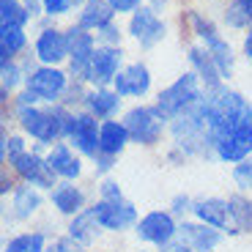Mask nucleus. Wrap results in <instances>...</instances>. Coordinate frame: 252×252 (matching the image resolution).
<instances>
[{"instance_id":"obj_1","label":"nucleus","mask_w":252,"mask_h":252,"mask_svg":"<svg viewBox=\"0 0 252 252\" xmlns=\"http://www.w3.org/2000/svg\"><path fill=\"white\" fill-rule=\"evenodd\" d=\"M203 118L208 124V132H211V143H220V137H225L230 129L252 121V101L244 94L233 91L230 85H220L214 91H206L203 99L197 101Z\"/></svg>"},{"instance_id":"obj_2","label":"nucleus","mask_w":252,"mask_h":252,"mask_svg":"<svg viewBox=\"0 0 252 252\" xmlns=\"http://www.w3.org/2000/svg\"><path fill=\"white\" fill-rule=\"evenodd\" d=\"M71 115H74V110H69L66 104H36V107L14 110V118L22 126V132L38 140L41 145H52L55 140L66 137Z\"/></svg>"},{"instance_id":"obj_3","label":"nucleus","mask_w":252,"mask_h":252,"mask_svg":"<svg viewBox=\"0 0 252 252\" xmlns=\"http://www.w3.org/2000/svg\"><path fill=\"white\" fill-rule=\"evenodd\" d=\"M187 25H189V31H192V36L197 38V44H203L208 52H211V58L217 61V66H220L222 77H225V82H227L230 77H233V71H236V50H233V44L222 36L220 25H217L214 19L208 17V14L197 11V8H189L187 11Z\"/></svg>"},{"instance_id":"obj_4","label":"nucleus","mask_w":252,"mask_h":252,"mask_svg":"<svg viewBox=\"0 0 252 252\" xmlns=\"http://www.w3.org/2000/svg\"><path fill=\"white\" fill-rule=\"evenodd\" d=\"M203 94H206V88H203V82L197 80L195 71H184L167 88L159 91L154 104H157V110L162 113L164 121H176L178 115L189 113V110L195 107L197 101L203 99Z\"/></svg>"},{"instance_id":"obj_5","label":"nucleus","mask_w":252,"mask_h":252,"mask_svg":"<svg viewBox=\"0 0 252 252\" xmlns=\"http://www.w3.org/2000/svg\"><path fill=\"white\" fill-rule=\"evenodd\" d=\"M69 85H71L69 69H63V66H41V63L28 71V80H25V88L41 104H61Z\"/></svg>"},{"instance_id":"obj_6","label":"nucleus","mask_w":252,"mask_h":252,"mask_svg":"<svg viewBox=\"0 0 252 252\" xmlns=\"http://www.w3.org/2000/svg\"><path fill=\"white\" fill-rule=\"evenodd\" d=\"M121 121L129 129L132 143H137V145H157L162 140L167 124H170V121L162 118L157 104H134V107L126 110Z\"/></svg>"},{"instance_id":"obj_7","label":"nucleus","mask_w":252,"mask_h":252,"mask_svg":"<svg viewBox=\"0 0 252 252\" xmlns=\"http://www.w3.org/2000/svg\"><path fill=\"white\" fill-rule=\"evenodd\" d=\"M33 61L41 66H66L69 63V38L66 28H58L52 19H41L33 38Z\"/></svg>"},{"instance_id":"obj_8","label":"nucleus","mask_w":252,"mask_h":252,"mask_svg":"<svg viewBox=\"0 0 252 252\" xmlns=\"http://www.w3.org/2000/svg\"><path fill=\"white\" fill-rule=\"evenodd\" d=\"M126 36L132 38L140 50H154L167 38V19L162 14H157L154 8L143 6L126 17Z\"/></svg>"},{"instance_id":"obj_9","label":"nucleus","mask_w":252,"mask_h":252,"mask_svg":"<svg viewBox=\"0 0 252 252\" xmlns=\"http://www.w3.org/2000/svg\"><path fill=\"white\" fill-rule=\"evenodd\" d=\"M66 38H69V63H66V69H69L71 80L85 82L91 58L99 50V38H96V33L80 28L77 22H71V25L66 28Z\"/></svg>"},{"instance_id":"obj_10","label":"nucleus","mask_w":252,"mask_h":252,"mask_svg":"<svg viewBox=\"0 0 252 252\" xmlns=\"http://www.w3.org/2000/svg\"><path fill=\"white\" fill-rule=\"evenodd\" d=\"M66 140L74 145L82 157L96 159L101 154V121L96 115H91L88 110H74Z\"/></svg>"},{"instance_id":"obj_11","label":"nucleus","mask_w":252,"mask_h":252,"mask_svg":"<svg viewBox=\"0 0 252 252\" xmlns=\"http://www.w3.org/2000/svg\"><path fill=\"white\" fill-rule=\"evenodd\" d=\"M124 66H126V61H124V50H121V47H101L99 44V50H96L94 58H91L85 85H91V88L113 85Z\"/></svg>"},{"instance_id":"obj_12","label":"nucleus","mask_w":252,"mask_h":252,"mask_svg":"<svg viewBox=\"0 0 252 252\" xmlns=\"http://www.w3.org/2000/svg\"><path fill=\"white\" fill-rule=\"evenodd\" d=\"M220 230L211 225H189V222H184L181 227H178L176 239L170 241V244L164 247V252H208L214 250L217 244H220Z\"/></svg>"},{"instance_id":"obj_13","label":"nucleus","mask_w":252,"mask_h":252,"mask_svg":"<svg viewBox=\"0 0 252 252\" xmlns=\"http://www.w3.org/2000/svg\"><path fill=\"white\" fill-rule=\"evenodd\" d=\"M151 85H154V74L148 69V63L143 61H129L113 82L115 94L121 99H143V96L151 94Z\"/></svg>"},{"instance_id":"obj_14","label":"nucleus","mask_w":252,"mask_h":252,"mask_svg":"<svg viewBox=\"0 0 252 252\" xmlns=\"http://www.w3.org/2000/svg\"><path fill=\"white\" fill-rule=\"evenodd\" d=\"M134 233H137L140 241H148V244H157V247H167L173 239H176L178 227L173 222V217L167 211H151L145 214L143 220L134 225Z\"/></svg>"},{"instance_id":"obj_15","label":"nucleus","mask_w":252,"mask_h":252,"mask_svg":"<svg viewBox=\"0 0 252 252\" xmlns=\"http://www.w3.org/2000/svg\"><path fill=\"white\" fill-rule=\"evenodd\" d=\"M214 154L222 162H236V164L252 157V121L236 126L225 137H220V143L214 145Z\"/></svg>"},{"instance_id":"obj_16","label":"nucleus","mask_w":252,"mask_h":252,"mask_svg":"<svg viewBox=\"0 0 252 252\" xmlns=\"http://www.w3.org/2000/svg\"><path fill=\"white\" fill-rule=\"evenodd\" d=\"M96 211V220L104 230H126L129 225H137V211L129 200L118 197V200H99L94 206Z\"/></svg>"},{"instance_id":"obj_17","label":"nucleus","mask_w":252,"mask_h":252,"mask_svg":"<svg viewBox=\"0 0 252 252\" xmlns=\"http://www.w3.org/2000/svg\"><path fill=\"white\" fill-rule=\"evenodd\" d=\"M187 63H189V71H195L206 91H214V88H220V85H225V77H222L220 66H217V61L211 58V52L203 44H189L187 47Z\"/></svg>"},{"instance_id":"obj_18","label":"nucleus","mask_w":252,"mask_h":252,"mask_svg":"<svg viewBox=\"0 0 252 252\" xmlns=\"http://www.w3.org/2000/svg\"><path fill=\"white\" fill-rule=\"evenodd\" d=\"M121 104H124V99L115 94L113 85H101V88H91L88 85L85 99H82V110H88V113L96 115L99 121L115 118V115L121 113Z\"/></svg>"},{"instance_id":"obj_19","label":"nucleus","mask_w":252,"mask_h":252,"mask_svg":"<svg viewBox=\"0 0 252 252\" xmlns=\"http://www.w3.org/2000/svg\"><path fill=\"white\" fill-rule=\"evenodd\" d=\"M11 164H14V170L25 178L28 184H36V187H44V189L58 187L55 184V170L50 167L47 157H38L36 151L22 154V157H19L17 162H11Z\"/></svg>"},{"instance_id":"obj_20","label":"nucleus","mask_w":252,"mask_h":252,"mask_svg":"<svg viewBox=\"0 0 252 252\" xmlns=\"http://www.w3.org/2000/svg\"><path fill=\"white\" fill-rule=\"evenodd\" d=\"M115 19H118V14L113 11V6H110L107 0H88V3L77 11L74 22L80 28H85V31H91V33H99L101 28L113 25Z\"/></svg>"},{"instance_id":"obj_21","label":"nucleus","mask_w":252,"mask_h":252,"mask_svg":"<svg viewBox=\"0 0 252 252\" xmlns=\"http://www.w3.org/2000/svg\"><path fill=\"white\" fill-rule=\"evenodd\" d=\"M31 50V36L28 28H3L0 25V63L19 61Z\"/></svg>"},{"instance_id":"obj_22","label":"nucleus","mask_w":252,"mask_h":252,"mask_svg":"<svg viewBox=\"0 0 252 252\" xmlns=\"http://www.w3.org/2000/svg\"><path fill=\"white\" fill-rule=\"evenodd\" d=\"M192 214L203 222V225H211L217 230H225L230 225V211H227V200L220 197H206V200L192 203Z\"/></svg>"},{"instance_id":"obj_23","label":"nucleus","mask_w":252,"mask_h":252,"mask_svg":"<svg viewBox=\"0 0 252 252\" xmlns=\"http://www.w3.org/2000/svg\"><path fill=\"white\" fill-rule=\"evenodd\" d=\"M25 80H28V69H25V63H22V58L19 61L0 63V96H3L0 101L6 104L8 99H14L19 91L25 88Z\"/></svg>"},{"instance_id":"obj_24","label":"nucleus","mask_w":252,"mask_h":252,"mask_svg":"<svg viewBox=\"0 0 252 252\" xmlns=\"http://www.w3.org/2000/svg\"><path fill=\"white\" fill-rule=\"evenodd\" d=\"M47 162H50V167L55 170V176H63V178H77L82 173V162L80 157H74V151H71L66 143H55L50 145V154H47Z\"/></svg>"},{"instance_id":"obj_25","label":"nucleus","mask_w":252,"mask_h":252,"mask_svg":"<svg viewBox=\"0 0 252 252\" xmlns=\"http://www.w3.org/2000/svg\"><path fill=\"white\" fill-rule=\"evenodd\" d=\"M126 143H132V137H129V129H126L124 121H101V154L118 157L126 148Z\"/></svg>"},{"instance_id":"obj_26","label":"nucleus","mask_w":252,"mask_h":252,"mask_svg":"<svg viewBox=\"0 0 252 252\" xmlns=\"http://www.w3.org/2000/svg\"><path fill=\"white\" fill-rule=\"evenodd\" d=\"M52 203L61 214H69V217H77L80 211H85V195H82L80 189L74 184H58L52 189Z\"/></svg>"},{"instance_id":"obj_27","label":"nucleus","mask_w":252,"mask_h":252,"mask_svg":"<svg viewBox=\"0 0 252 252\" xmlns=\"http://www.w3.org/2000/svg\"><path fill=\"white\" fill-rule=\"evenodd\" d=\"M99 220H96V211L94 208H85L71 220L69 225V239L77 241V244H91V241L99 236Z\"/></svg>"},{"instance_id":"obj_28","label":"nucleus","mask_w":252,"mask_h":252,"mask_svg":"<svg viewBox=\"0 0 252 252\" xmlns=\"http://www.w3.org/2000/svg\"><path fill=\"white\" fill-rule=\"evenodd\" d=\"M38 206H41V195H38L33 187H17L14 189V200H11L14 220H28V217H33Z\"/></svg>"},{"instance_id":"obj_29","label":"nucleus","mask_w":252,"mask_h":252,"mask_svg":"<svg viewBox=\"0 0 252 252\" xmlns=\"http://www.w3.org/2000/svg\"><path fill=\"white\" fill-rule=\"evenodd\" d=\"M222 25L230 28V31H241L252 28V14L247 8V0H227L225 8H222Z\"/></svg>"},{"instance_id":"obj_30","label":"nucleus","mask_w":252,"mask_h":252,"mask_svg":"<svg viewBox=\"0 0 252 252\" xmlns=\"http://www.w3.org/2000/svg\"><path fill=\"white\" fill-rule=\"evenodd\" d=\"M33 22L31 11L22 0H0V25L3 28H28Z\"/></svg>"},{"instance_id":"obj_31","label":"nucleus","mask_w":252,"mask_h":252,"mask_svg":"<svg viewBox=\"0 0 252 252\" xmlns=\"http://www.w3.org/2000/svg\"><path fill=\"white\" fill-rule=\"evenodd\" d=\"M227 211H230V222H233V233H244L252 230V203L241 195L227 197Z\"/></svg>"},{"instance_id":"obj_32","label":"nucleus","mask_w":252,"mask_h":252,"mask_svg":"<svg viewBox=\"0 0 252 252\" xmlns=\"http://www.w3.org/2000/svg\"><path fill=\"white\" fill-rule=\"evenodd\" d=\"M3 252H44V236L41 233H22L6 241Z\"/></svg>"},{"instance_id":"obj_33","label":"nucleus","mask_w":252,"mask_h":252,"mask_svg":"<svg viewBox=\"0 0 252 252\" xmlns=\"http://www.w3.org/2000/svg\"><path fill=\"white\" fill-rule=\"evenodd\" d=\"M88 0H44V17L47 19H61V17H69V14L80 11Z\"/></svg>"},{"instance_id":"obj_34","label":"nucleus","mask_w":252,"mask_h":252,"mask_svg":"<svg viewBox=\"0 0 252 252\" xmlns=\"http://www.w3.org/2000/svg\"><path fill=\"white\" fill-rule=\"evenodd\" d=\"M0 143H3V145H0V159H3V162H17L22 154H28L25 151V140L17 137V134H11V137H8V134L3 132Z\"/></svg>"},{"instance_id":"obj_35","label":"nucleus","mask_w":252,"mask_h":252,"mask_svg":"<svg viewBox=\"0 0 252 252\" xmlns=\"http://www.w3.org/2000/svg\"><path fill=\"white\" fill-rule=\"evenodd\" d=\"M124 36H126V28L118 25V19H115L113 25L101 28V31L96 33V38H99L101 47H121V44H124Z\"/></svg>"},{"instance_id":"obj_36","label":"nucleus","mask_w":252,"mask_h":252,"mask_svg":"<svg viewBox=\"0 0 252 252\" xmlns=\"http://www.w3.org/2000/svg\"><path fill=\"white\" fill-rule=\"evenodd\" d=\"M233 178H236V184H239L241 189H252V157H247L244 162L236 164Z\"/></svg>"},{"instance_id":"obj_37","label":"nucleus","mask_w":252,"mask_h":252,"mask_svg":"<svg viewBox=\"0 0 252 252\" xmlns=\"http://www.w3.org/2000/svg\"><path fill=\"white\" fill-rule=\"evenodd\" d=\"M110 6H113V11L118 14V17H132L137 8L145 6V0H107Z\"/></svg>"},{"instance_id":"obj_38","label":"nucleus","mask_w":252,"mask_h":252,"mask_svg":"<svg viewBox=\"0 0 252 252\" xmlns=\"http://www.w3.org/2000/svg\"><path fill=\"white\" fill-rule=\"evenodd\" d=\"M22 6L31 11L33 19H44V0H22Z\"/></svg>"},{"instance_id":"obj_39","label":"nucleus","mask_w":252,"mask_h":252,"mask_svg":"<svg viewBox=\"0 0 252 252\" xmlns=\"http://www.w3.org/2000/svg\"><path fill=\"white\" fill-rule=\"evenodd\" d=\"M118 197H121L118 184H113V181H104V184H101V200H118Z\"/></svg>"},{"instance_id":"obj_40","label":"nucleus","mask_w":252,"mask_h":252,"mask_svg":"<svg viewBox=\"0 0 252 252\" xmlns=\"http://www.w3.org/2000/svg\"><path fill=\"white\" fill-rule=\"evenodd\" d=\"M241 55L252 63V28H247L244 36H241Z\"/></svg>"},{"instance_id":"obj_41","label":"nucleus","mask_w":252,"mask_h":252,"mask_svg":"<svg viewBox=\"0 0 252 252\" xmlns=\"http://www.w3.org/2000/svg\"><path fill=\"white\" fill-rule=\"evenodd\" d=\"M113 159H115V157H107V154H99V157H96V170H99V173H107L110 167H113Z\"/></svg>"},{"instance_id":"obj_42","label":"nucleus","mask_w":252,"mask_h":252,"mask_svg":"<svg viewBox=\"0 0 252 252\" xmlns=\"http://www.w3.org/2000/svg\"><path fill=\"white\" fill-rule=\"evenodd\" d=\"M170 3H173V0H145V6L154 8L157 14H164L167 8H170Z\"/></svg>"},{"instance_id":"obj_43","label":"nucleus","mask_w":252,"mask_h":252,"mask_svg":"<svg viewBox=\"0 0 252 252\" xmlns=\"http://www.w3.org/2000/svg\"><path fill=\"white\" fill-rule=\"evenodd\" d=\"M173 211H178V214H184V211H192V203H189V197H176V200H173Z\"/></svg>"},{"instance_id":"obj_44","label":"nucleus","mask_w":252,"mask_h":252,"mask_svg":"<svg viewBox=\"0 0 252 252\" xmlns=\"http://www.w3.org/2000/svg\"><path fill=\"white\" fill-rule=\"evenodd\" d=\"M44 252H71V244H69V241H58V244L47 247Z\"/></svg>"},{"instance_id":"obj_45","label":"nucleus","mask_w":252,"mask_h":252,"mask_svg":"<svg viewBox=\"0 0 252 252\" xmlns=\"http://www.w3.org/2000/svg\"><path fill=\"white\" fill-rule=\"evenodd\" d=\"M247 8H250V14H252V0H247Z\"/></svg>"},{"instance_id":"obj_46","label":"nucleus","mask_w":252,"mask_h":252,"mask_svg":"<svg viewBox=\"0 0 252 252\" xmlns=\"http://www.w3.org/2000/svg\"><path fill=\"white\" fill-rule=\"evenodd\" d=\"M71 252H85V250H77V247H71Z\"/></svg>"},{"instance_id":"obj_47","label":"nucleus","mask_w":252,"mask_h":252,"mask_svg":"<svg viewBox=\"0 0 252 252\" xmlns=\"http://www.w3.org/2000/svg\"><path fill=\"white\" fill-rule=\"evenodd\" d=\"M208 252H211V250H208Z\"/></svg>"}]
</instances>
